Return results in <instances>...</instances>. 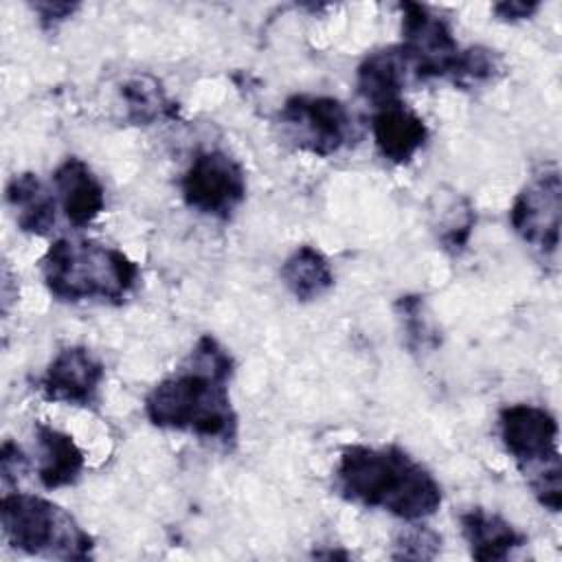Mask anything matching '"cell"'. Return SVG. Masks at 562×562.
Instances as JSON below:
<instances>
[{
    "instance_id": "5b68a950",
    "label": "cell",
    "mask_w": 562,
    "mask_h": 562,
    "mask_svg": "<svg viewBox=\"0 0 562 562\" xmlns=\"http://www.w3.org/2000/svg\"><path fill=\"white\" fill-rule=\"evenodd\" d=\"M0 520L7 542L29 555L57 560H88L94 540L81 525L48 498L13 492L0 501Z\"/></svg>"
},
{
    "instance_id": "8fae6325",
    "label": "cell",
    "mask_w": 562,
    "mask_h": 562,
    "mask_svg": "<svg viewBox=\"0 0 562 562\" xmlns=\"http://www.w3.org/2000/svg\"><path fill=\"white\" fill-rule=\"evenodd\" d=\"M415 81L413 59L402 44L384 46L369 53L356 72V88L375 108L400 101L402 90Z\"/></svg>"
},
{
    "instance_id": "44dd1931",
    "label": "cell",
    "mask_w": 562,
    "mask_h": 562,
    "mask_svg": "<svg viewBox=\"0 0 562 562\" xmlns=\"http://www.w3.org/2000/svg\"><path fill=\"white\" fill-rule=\"evenodd\" d=\"M501 72L503 61L496 50L487 46H468L459 48V53L454 55L446 81L461 90H472L494 83L501 77Z\"/></svg>"
},
{
    "instance_id": "e0dca14e",
    "label": "cell",
    "mask_w": 562,
    "mask_h": 562,
    "mask_svg": "<svg viewBox=\"0 0 562 562\" xmlns=\"http://www.w3.org/2000/svg\"><path fill=\"white\" fill-rule=\"evenodd\" d=\"M279 274L288 292L301 303L316 301L334 288V270L327 257L307 244L294 248L288 255Z\"/></svg>"
},
{
    "instance_id": "7402d4cb",
    "label": "cell",
    "mask_w": 562,
    "mask_h": 562,
    "mask_svg": "<svg viewBox=\"0 0 562 562\" xmlns=\"http://www.w3.org/2000/svg\"><path fill=\"white\" fill-rule=\"evenodd\" d=\"M395 560H432L441 549V536L424 525H413L395 538Z\"/></svg>"
},
{
    "instance_id": "30bf717a",
    "label": "cell",
    "mask_w": 562,
    "mask_h": 562,
    "mask_svg": "<svg viewBox=\"0 0 562 562\" xmlns=\"http://www.w3.org/2000/svg\"><path fill=\"white\" fill-rule=\"evenodd\" d=\"M105 378L101 360L88 347H64L37 382L40 393L50 402L94 406Z\"/></svg>"
},
{
    "instance_id": "d4e9b609",
    "label": "cell",
    "mask_w": 562,
    "mask_h": 562,
    "mask_svg": "<svg viewBox=\"0 0 562 562\" xmlns=\"http://www.w3.org/2000/svg\"><path fill=\"white\" fill-rule=\"evenodd\" d=\"M26 468V457L24 452L13 443V441H4L0 448V472L4 481L18 479V474Z\"/></svg>"
},
{
    "instance_id": "ffe728a7",
    "label": "cell",
    "mask_w": 562,
    "mask_h": 562,
    "mask_svg": "<svg viewBox=\"0 0 562 562\" xmlns=\"http://www.w3.org/2000/svg\"><path fill=\"white\" fill-rule=\"evenodd\" d=\"M395 316L404 331V342L413 353H426L439 347L441 336L419 294H404L393 303Z\"/></svg>"
},
{
    "instance_id": "5bb4252c",
    "label": "cell",
    "mask_w": 562,
    "mask_h": 562,
    "mask_svg": "<svg viewBox=\"0 0 562 562\" xmlns=\"http://www.w3.org/2000/svg\"><path fill=\"white\" fill-rule=\"evenodd\" d=\"M459 522L470 553L479 562L507 560L525 544V536L496 512L472 507L459 516Z\"/></svg>"
},
{
    "instance_id": "8992f818",
    "label": "cell",
    "mask_w": 562,
    "mask_h": 562,
    "mask_svg": "<svg viewBox=\"0 0 562 562\" xmlns=\"http://www.w3.org/2000/svg\"><path fill=\"white\" fill-rule=\"evenodd\" d=\"M279 123L294 147L321 158L338 154L356 136L347 105L325 94H292L279 112Z\"/></svg>"
},
{
    "instance_id": "9c48e42d",
    "label": "cell",
    "mask_w": 562,
    "mask_h": 562,
    "mask_svg": "<svg viewBox=\"0 0 562 562\" xmlns=\"http://www.w3.org/2000/svg\"><path fill=\"white\" fill-rule=\"evenodd\" d=\"M402 46L413 59L415 81L448 79L459 44L450 24L419 2H402Z\"/></svg>"
},
{
    "instance_id": "7c38bea8",
    "label": "cell",
    "mask_w": 562,
    "mask_h": 562,
    "mask_svg": "<svg viewBox=\"0 0 562 562\" xmlns=\"http://www.w3.org/2000/svg\"><path fill=\"white\" fill-rule=\"evenodd\" d=\"M378 151L393 165H406L426 145L428 127L424 119L402 99L380 105L371 121Z\"/></svg>"
},
{
    "instance_id": "9a60e30c",
    "label": "cell",
    "mask_w": 562,
    "mask_h": 562,
    "mask_svg": "<svg viewBox=\"0 0 562 562\" xmlns=\"http://www.w3.org/2000/svg\"><path fill=\"white\" fill-rule=\"evenodd\" d=\"M7 204L13 211L15 224L29 235L44 237L57 222L55 195L33 171L15 173L7 184Z\"/></svg>"
},
{
    "instance_id": "2e32d148",
    "label": "cell",
    "mask_w": 562,
    "mask_h": 562,
    "mask_svg": "<svg viewBox=\"0 0 562 562\" xmlns=\"http://www.w3.org/2000/svg\"><path fill=\"white\" fill-rule=\"evenodd\" d=\"M35 437L40 443L37 476L46 490L72 485L83 470V452L75 439L48 424H35Z\"/></svg>"
},
{
    "instance_id": "cb8c5ba5",
    "label": "cell",
    "mask_w": 562,
    "mask_h": 562,
    "mask_svg": "<svg viewBox=\"0 0 562 562\" xmlns=\"http://www.w3.org/2000/svg\"><path fill=\"white\" fill-rule=\"evenodd\" d=\"M540 9L538 0H505V2H496L492 7L494 15L503 22H520V20H529L536 11Z\"/></svg>"
},
{
    "instance_id": "52a82bcc",
    "label": "cell",
    "mask_w": 562,
    "mask_h": 562,
    "mask_svg": "<svg viewBox=\"0 0 562 562\" xmlns=\"http://www.w3.org/2000/svg\"><path fill=\"white\" fill-rule=\"evenodd\" d=\"M180 189L189 209L215 220H231L246 200L248 184L244 167L231 154L204 149L193 156Z\"/></svg>"
},
{
    "instance_id": "3957f363",
    "label": "cell",
    "mask_w": 562,
    "mask_h": 562,
    "mask_svg": "<svg viewBox=\"0 0 562 562\" xmlns=\"http://www.w3.org/2000/svg\"><path fill=\"white\" fill-rule=\"evenodd\" d=\"M46 290L66 303H123L138 281V266L123 250L99 241L57 239L40 259Z\"/></svg>"
},
{
    "instance_id": "ba28073f",
    "label": "cell",
    "mask_w": 562,
    "mask_h": 562,
    "mask_svg": "<svg viewBox=\"0 0 562 562\" xmlns=\"http://www.w3.org/2000/svg\"><path fill=\"white\" fill-rule=\"evenodd\" d=\"M562 180L558 167H544L518 191L509 209L516 235L542 257H551L560 246Z\"/></svg>"
},
{
    "instance_id": "277c9868",
    "label": "cell",
    "mask_w": 562,
    "mask_h": 562,
    "mask_svg": "<svg viewBox=\"0 0 562 562\" xmlns=\"http://www.w3.org/2000/svg\"><path fill=\"white\" fill-rule=\"evenodd\" d=\"M558 422L536 404H509L498 413V435L522 472L536 501L558 514L562 509V468Z\"/></svg>"
},
{
    "instance_id": "4fadbf2b",
    "label": "cell",
    "mask_w": 562,
    "mask_h": 562,
    "mask_svg": "<svg viewBox=\"0 0 562 562\" xmlns=\"http://www.w3.org/2000/svg\"><path fill=\"white\" fill-rule=\"evenodd\" d=\"M55 191L72 226L92 224L105 209V189L86 160L68 156L53 173Z\"/></svg>"
},
{
    "instance_id": "7a4b0ae2",
    "label": "cell",
    "mask_w": 562,
    "mask_h": 562,
    "mask_svg": "<svg viewBox=\"0 0 562 562\" xmlns=\"http://www.w3.org/2000/svg\"><path fill=\"white\" fill-rule=\"evenodd\" d=\"M334 479L345 501L384 509L408 522L432 516L443 501L437 479L397 446H347Z\"/></svg>"
},
{
    "instance_id": "d6986e66",
    "label": "cell",
    "mask_w": 562,
    "mask_h": 562,
    "mask_svg": "<svg viewBox=\"0 0 562 562\" xmlns=\"http://www.w3.org/2000/svg\"><path fill=\"white\" fill-rule=\"evenodd\" d=\"M474 224L476 213L468 198L459 193L437 198V206L432 209V231L446 252L461 255L468 248Z\"/></svg>"
},
{
    "instance_id": "ac0fdd59",
    "label": "cell",
    "mask_w": 562,
    "mask_h": 562,
    "mask_svg": "<svg viewBox=\"0 0 562 562\" xmlns=\"http://www.w3.org/2000/svg\"><path fill=\"white\" fill-rule=\"evenodd\" d=\"M125 119L132 125H154L178 116V105L167 97L162 83L143 72L134 75L121 86Z\"/></svg>"
},
{
    "instance_id": "6da1fadb",
    "label": "cell",
    "mask_w": 562,
    "mask_h": 562,
    "mask_svg": "<svg viewBox=\"0 0 562 562\" xmlns=\"http://www.w3.org/2000/svg\"><path fill=\"white\" fill-rule=\"evenodd\" d=\"M233 373L235 360L228 349L211 334L200 336L184 364L147 393V419L158 428L191 432L231 448L239 428L228 386Z\"/></svg>"
},
{
    "instance_id": "603a6c76",
    "label": "cell",
    "mask_w": 562,
    "mask_h": 562,
    "mask_svg": "<svg viewBox=\"0 0 562 562\" xmlns=\"http://www.w3.org/2000/svg\"><path fill=\"white\" fill-rule=\"evenodd\" d=\"M79 2H57V0H37L31 2V9L40 22V26L48 33H55L59 24L70 20L79 11Z\"/></svg>"
}]
</instances>
